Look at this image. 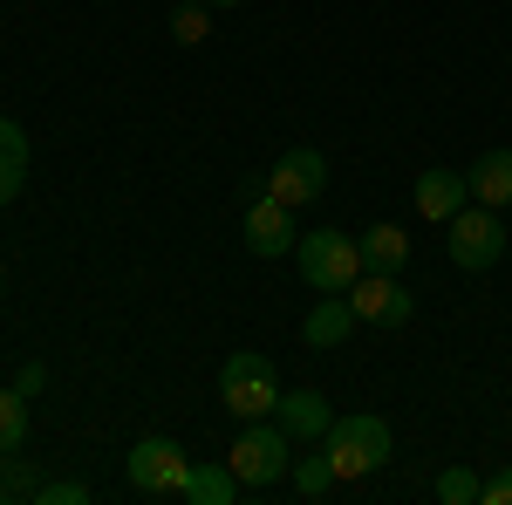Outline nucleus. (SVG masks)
Listing matches in <instances>:
<instances>
[{
    "label": "nucleus",
    "mask_w": 512,
    "mask_h": 505,
    "mask_svg": "<svg viewBox=\"0 0 512 505\" xmlns=\"http://www.w3.org/2000/svg\"><path fill=\"white\" fill-rule=\"evenodd\" d=\"M294 267H301V280L315 294H349L355 280H362V246L349 233H335V226H321V233L294 239Z\"/></svg>",
    "instance_id": "nucleus-1"
},
{
    "label": "nucleus",
    "mask_w": 512,
    "mask_h": 505,
    "mask_svg": "<svg viewBox=\"0 0 512 505\" xmlns=\"http://www.w3.org/2000/svg\"><path fill=\"white\" fill-rule=\"evenodd\" d=\"M226 465H233L239 485H280V478L294 471V437L280 424H260V417H253V424H239Z\"/></svg>",
    "instance_id": "nucleus-2"
},
{
    "label": "nucleus",
    "mask_w": 512,
    "mask_h": 505,
    "mask_svg": "<svg viewBox=\"0 0 512 505\" xmlns=\"http://www.w3.org/2000/svg\"><path fill=\"white\" fill-rule=\"evenodd\" d=\"M444 246H451V267L458 273L499 267V253H506V219H499L492 205H458V212L444 219Z\"/></svg>",
    "instance_id": "nucleus-3"
},
{
    "label": "nucleus",
    "mask_w": 512,
    "mask_h": 505,
    "mask_svg": "<svg viewBox=\"0 0 512 505\" xmlns=\"http://www.w3.org/2000/svg\"><path fill=\"white\" fill-rule=\"evenodd\" d=\"M219 403L233 410L239 424H253V417H267V410L280 403V369L267 362V355H253V349L226 355V369H219Z\"/></svg>",
    "instance_id": "nucleus-4"
},
{
    "label": "nucleus",
    "mask_w": 512,
    "mask_h": 505,
    "mask_svg": "<svg viewBox=\"0 0 512 505\" xmlns=\"http://www.w3.org/2000/svg\"><path fill=\"white\" fill-rule=\"evenodd\" d=\"M321 444H328L335 478H369V471L390 465V424L383 417H335Z\"/></svg>",
    "instance_id": "nucleus-5"
},
{
    "label": "nucleus",
    "mask_w": 512,
    "mask_h": 505,
    "mask_svg": "<svg viewBox=\"0 0 512 505\" xmlns=\"http://www.w3.org/2000/svg\"><path fill=\"white\" fill-rule=\"evenodd\" d=\"M185 444H171V437H137L130 444V458H123V478H130V492H144V499H158V492H178L185 485Z\"/></svg>",
    "instance_id": "nucleus-6"
},
{
    "label": "nucleus",
    "mask_w": 512,
    "mask_h": 505,
    "mask_svg": "<svg viewBox=\"0 0 512 505\" xmlns=\"http://www.w3.org/2000/svg\"><path fill=\"white\" fill-rule=\"evenodd\" d=\"M239 239H246V253L253 260H280V253H294V205H280L274 192H260L246 205V219H239Z\"/></svg>",
    "instance_id": "nucleus-7"
},
{
    "label": "nucleus",
    "mask_w": 512,
    "mask_h": 505,
    "mask_svg": "<svg viewBox=\"0 0 512 505\" xmlns=\"http://www.w3.org/2000/svg\"><path fill=\"white\" fill-rule=\"evenodd\" d=\"M349 308H355V321H376V328H403L417 301L403 294V273H376V267H362V280L349 287Z\"/></svg>",
    "instance_id": "nucleus-8"
},
{
    "label": "nucleus",
    "mask_w": 512,
    "mask_h": 505,
    "mask_svg": "<svg viewBox=\"0 0 512 505\" xmlns=\"http://www.w3.org/2000/svg\"><path fill=\"white\" fill-rule=\"evenodd\" d=\"M267 192H274L280 205H315V198L328 192V157L308 151V144H294V151L267 171Z\"/></svg>",
    "instance_id": "nucleus-9"
},
{
    "label": "nucleus",
    "mask_w": 512,
    "mask_h": 505,
    "mask_svg": "<svg viewBox=\"0 0 512 505\" xmlns=\"http://www.w3.org/2000/svg\"><path fill=\"white\" fill-rule=\"evenodd\" d=\"M274 424L301 444V437H328V424H335V410H328V396L321 389H280V403H274Z\"/></svg>",
    "instance_id": "nucleus-10"
},
{
    "label": "nucleus",
    "mask_w": 512,
    "mask_h": 505,
    "mask_svg": "<svg viewBox=\"0 0 512 505\" xmlns=\"http://www.w3.org/2000/svg\"><path fill=\"white\" fill-rule=\"evenodd\" d=\"M349 321H355L349 294H321L315 308H308V321H301V342L308 349H342L349 342Z\"/></svg>",
    "instance_id": "nucleus-11"
},
{
    "label": "nucleus",
    "mask_w": 512,
    "mask_h": 505,
    "mask_svg": "<svg viewBox=\"0 0 512 505\" xmlns=\"http://www.w3.org/2000/svg\"><path fill=\"white\" fill-rule=\"evenodd\" d=\"M465 192H472V185H465V178H458V171H444V164H431V171H424V178H417V212H424V219H437V226H444V219H451V212H458V205H465Z\"/></svg>",
    "instance_id": "nucleus-12"
},
{
    "label": "nucleus",
    "mask_w": 512,
    "mask_h": 505,
    "mask_svg": "<svg viewBox=\"0 0 512 505\" xmlns=\"http://www.w3.org/2000/svg\"><path fill=\"white\" fill-rule=\"evenodd\" d=\"M465 185H472V198L478 205H492V212H506L512 205V151H485L465 171Z\"/></svg>",
    "instance_id": "nucleus-13"
},
{
    "label": "nucleus",
    "mask_w": 512,
    "mask_h": 505,
    "mask_svg": "<svg viewBox=\"0 0 512 505\" xmlns=\"http://www.w3.org/2000/svg\"><path fill=\"white\" fill-rule=\"evenodd\" d=\"M355 246H362V267H376V273H403L410 267V233H403V226H369Z\"/></svg>",
    "instance_id": "nucleus-14"
},
{
    "label": "nucleus",
    "mask_w": 512,
    "mask_h": 505,
    "mask_svg": "<svg viewBox=\"0 0 512 505\" xmlns=\"http://www.w3.org/2000/svg\"><path fill=\"white\" fill-rule=\"evenodd\" d=\"M178 492H185L192 505H233V499H239V478H233V465L219 458V465H192Z\"/></svg>",
    "instance_id": "nucleus-15"
},
{
    "label": "nucleus",
    "mask_w": 512,
    "mask_h": 505,
    "mask_svg": "<svg viewBox=\"0 0 512 505\" xmlns=\"http://www.w3.org/2000/svg\"><path fill=\"white\" fill-rule=\"evenodd\" d=\"M28 444V396L21 389H0V458Z\"/></svg>",
    "instance_id": "nucleus-16"
},
{
    "label": "nucleus",
    "mask_w": 512,
    "mask_h": 505,
    "mask_svg": "<svg viewBox=\"0 0 512 505\" xmlns=\"http://www.w3.org/2000/svg\"><path fill=\"white\" fill-rule=\"evenodd\" d=\"M212 14H219V7H205V0L178 7V14H171V41H178V48H198V41L212 35Z\"/></svg>",
    "instance_id": "nucleus-17"
},
{
    "label": "nucleus",
    "mask_w": 512,
    "mask_h": 505,
    "mask_svg": "<svg viewBox=\"0 0 512 505\" xmlns=\"http://www.w3.org/2000/svg\"><path fill=\"white\" fill-rule=\"evenodd\" d=\"M294 492H301V499H328V492H335L328 451H321V458H294Z\"/></svg>",
    "instance_id": "nucleus-18"
},
{
    "label": "nucleus",
    "mask_w": 512,
    "mask_h": 505,
    "mask_svg": "<svg viewBox=\"0 0 512 505\" xmlns=\"http://www.w3.org/2000/svg\"><path fill=\"white\" fill-rule=\"evenodd\" d=\"M35 492H41L35 465H28V458H14V451H7V458H0V499H35Z\"/></svg>",
    "instance_id": "nucleus-19"
},
{
    "label": "nucleus",
    "mask_w": 512,
    "mask_h": 505,
    "mask_svg": "<svg viewBox=\"0 0 512 505\" xmlns=\"http://www.w3.org/2000/svg\"><path fill=\"white\" fill-rule=\"evenodd\" d=\"M478 485H485V478H472L465 465H451L444 478H437V499L444 505H478Z\"/></svg>",
    "instance_id": "nucleus-20"
},
{
    "label": "nucleus",
    "mask_w": 512,
    "mask_h": 505,
    "mask_svg": "<svg viewBox=\"0 0 512 505\" xmlns=\"http://www.w3.org/2000/svg\"><path fill=\"white\" fill-rule=\"evenodd\" d=\"M35 499L41 505H82V499H89V485H82V478H55V485H41Z\"/></svg>",
    "instance_id": "nucleus-21"
},
{
    "label": "nucleus",
    "mask_w": 512,
    "mask_h": 505,
    "mask_svg": "<svg viewBox=\"0 0 512 505\" xmlns=\"http://www.w3.org/2000/svg\"><path fill=\"white\" fill-rule=\"evenodd\" d=\"M0 157H14V164H28V130L14 117H0Z\"/></svg>",
    "instance_id": "nucleus-22"
},
{
    "label": "nucleus",
    "mask_w": 512,
    "mask_h": 505,
    "mask_svg": "<svg viewBox=\"0 0 512 505\" xmlns=\"http://www.w3.org/2000/svg\"><path fill=\"white\" fill-rule=\"evenodd\" d=\"M478 505H512V465H506V471H492V478L478 485Z\"/></svg>",
    "instance_id": "nucleus-23"
},
{
    "label": "nucleus",
    "mask_w": 512,
    "mask_h": 505,
    "mask_svg": "<svg viewBox=\"0 0 512 505\" xmlns=\"http://www.w3.org/2000/svg\"><path fill=\"white\" fill-rule=\"evenodd\" d=\"M21 185H28V164L0 157V205H7V198H21Z\"/></svg>",
    "instance_id": "nucleus-24"
},
{
    "label": "nucleus",
    "mask_w": 512,
    "mask_h": 505,
    "mask_svg": "<svg viewBox=\"0 0 512 505\" xmlns=\"http://www.w3.org/2000/svg\"><path fill=\"white\" fill-rule=\"evenodd\" d=\"M41 383H48V369H41V362H21V376H14V389H21V396H41Z\"/></svg>",
    "instance_id": "nucleus-25"
},
{
    "label": "nucleus",
    "mask_w": 512,
    "mask_h": 505,
    "mask_svg": "<svg viewBox=\"0 0 512 505\" xmlns=\"http://www.w3.org/2000/svg\"><path fill=\"white\" fill-rule=\"evenodd\" d=\"M205 7H239V0H205Z\"/></svg>",
    "instance_id": "nucleus-26"
},
{
    "label": "nucleus",
    "mask_w": 512,
    "mask_h": 505,
    "mask_svg": "<svg viewBox=\"0 0 512 505\" xmlns=\"http://www.w3.org/2000/svg\"><path fill=\"white\" fill-rule=\"evenodd\" d=\"M0 294H7V273H0Z\"/></svg>",
    "instance_id": "nucleus-27"
}]
</instances>
